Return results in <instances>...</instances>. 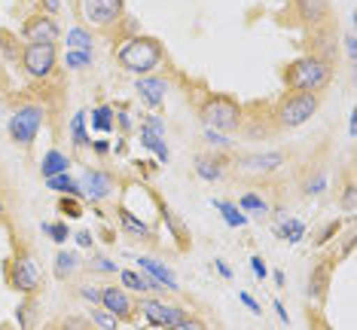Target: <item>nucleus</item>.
<instances>
[{
  "label": "nucleus",
  "mask_w": 357,
  "mask_h": 330,
  "mask_svg": "<svg viewBox=\"0 0 357 330\" xmlns=\"http://www.w3.org/2000/svg\"><path fill=\"white\" fill-rule=\"evenodd\" d=\"M68 50H79V52H95V37L89 28H70L68 31Z\"/></svg>",
  "instance_id": "27"
},
{
  "label": "nucleus",
  "mask_w": 357,
  "mask_h": 330,
  "mask_svg": "<svg viewBox=\"0 0 357 330\" xmlns=\"http://www.w3.org/2000/svg\"><path fill=\"white\" fill-rule=\"evenodd\" d=\"M37 3H40V10H43L46 15H55L61 10V0H37Z\"/></svg>",
  "instance_id": "50"
},
{
  "label": "nucleus",
  "mask_w": 357,
  "mask_h": 330,
  "mask_svg": "<svg viewBox=\"0 0 357 330\" xmlns=\"http://www.w3.org/2000/svg\"><path fill=\"white\" fill-rule=\"evenodd\" d=\"M250 272H254V276H257L259 281H266V278H269V267H266V260H263V257H259V254L250 257Z\"/></svg>",
  "instance_id": "43"
},
{
  "label": "nucleus",
  "mask_w": 357,
  "mask_h": 330,
  "mask_svg": "<svg viewBox=\"0 0 357 330\" xmlns=\"http://www.w3.org/2000/svg\"><path fill=\"white\" fill-rule=\"evenodd\" d=\"M205 141H208V147H217V150H232V141L226 138L223 132H214V128H205Z\"/></svg>",
  "instance_id": "39"
},
{
  "label": "nucleus",
  "mask_w": 357,
  "mask_h": 330,
  "mask_svg": "<svg viewBox=\"0 0 357 330\" xmlns=\"http://www.w3.org/2000/svg\"><path fill=\"white\" fill-rule=\"evenodd\" d=\"M342 208H345V214H354V183H348L342 193Z\"/></svg>",
  "instance_id": "45"
},
{
  "label": "nucleus",
  "mask_w": 357,
  "mask_h": 330,
  "mask_svg": "<svg viewBox=\"0 0 357 330\" xmlns=\"http://www.w3.org/2000/svg\"><path fill=\"white\" fill-rule=\"evenodd\" d=\"M40 230H43V236H50L55 245H64V241L70 239L68 220H43V223H40Z\"/></svg>",
  "instance_id": "30"
},
{
  "label": "nucleus",
  "mask_w": 357,
  "mask_h": 330,
  "mask_svg": "<svg viewBox=\"0 0 357 330\" xmlns=\"http://www.w3.org/2000/svg\"><path fill=\"white\" fill-rule=\"evenodd\" d=\"M89 147H92L95 153H98V156H107V153H110V147H113V144H110L107 138H98V141H92V144H89Z\"/></svg>",
  "instance_id": "51"
},
{
  "label": "nucleus",
  "mask_w": 357,
  "mask_h": 330,
  "mask_svg": "<svg viewBox=\"0 0 357 330\" xmlns=\"http://www.w3.org/2000/svg\"><path fill=\"white\" fill-rule=\"evenodd\" d=\"M345 50H348V59H357V40H354V34H348L345 37Z\"/></svg>",
  "instance_id": "52"
},
{
  "label": "nucleus",
  "mask_w": 357,
  "mask_h": 330,
  "mask_svg": "<svg viewBox=\"0 0 357 330\" xmlns=\"http://www.w3.org/2000/svg\"><path fill=\"white\" fill-rule=\"evenodd\" d=\"M101 309H107L110 315H116L119 321H128L135 315V303L123 285H101Z\"/></svg>",
  "instance_id": "13"
},
{
  "label": "nucleus",
  "mask_w": 357,
  "mask_h": 330,
  "mask_svg": "<svg viewBox=\"0 0 357 330\" xmlns=\"http://www.w3.org/2000/svg\"><path fill=\"white\" fill-rule=\"evenodd\" d=\"M74 239H77L79 248H92V245H95V232H92V230H79Z\"/></svg>",
  "instance_id": "46"
},
{
  "label": "nucleus",
  "mask_w": 357,
  "mask_h": 330,
  "mask_svg": "<svg viewBox=\"0 0 357 330\" xmlns=\"http://www.w3.org/2000/svg\"><path fill=\"white\" fill-rule=\"evenodd\" d=\"M92 59H95V52L68 50V52H64V68H68V70H86V68H92Z\"/></svg>",
  "instance_id": "34"
},
{
  "label": "nucleus",
  "mask_w": 357,
  "mask_h": 330,
  "mask_svg": "<svg viewBox=\"0 0 357 330\" xmlns=\"http://www.w3.org/2000/svg\"><path fill=\"white\" fill-rule=\"evenodd\" d=\"M135 312H141V315L147 318L153 327H159V330L174 327L181 318L190 315L183 306H172V303H165V300H156V297H141V300L135 303Z\"/></svg>",
  "instance_id": "9"
},
{
  "label": "nucleus",
  "mask_w": 357,
  "mask_h": 330,
  "mask_svg": "<svg viewBox=\"0 0 357 330\" xmlns=\"http://www.w3.org/2000/svg\"><path fill=\"white\" fill-rule=\"evenodd\" d=\"M6 217V202H3V196H0V220Z\"/></svg>",
  "instance_id": "56"
},
{
  "label": "nucleus",
  "mask_w": 357,
  "mask_h": 330,
  "mask_svg": "<svg viewBox=\"0 0 357 330\" xmlns=\"http://www.w3.org/2000/svg\"><path fill=\"white\" fill-rule=\"evenodd\" d=\"M22 70L31 80H50L59 68V46L55 43H25L22 46Z\"/></svg>",
  "instance_id": "8"
},
{
  "label": "nucleus",
  "mask_w": 357,
  "mask_h": 330,
  "mask_svg": "<svg viewBox=\"0 0 357 330\" xmlns=\"http://www.w3.org/2000/svg\"><path fill=\"white\" fill-rule=\"evenodd\" d=\"M199 117L205 128H214V132H238L241 123H245V107H241L238 101L232 98V95H223V92H211L205 101H202L199 107Z\"/></svg>",
  "instance_id": "3"
},
{
  "label": "nucleus",
  "mask_w": 357,
  "mask_h": 330,
  "mask_svg": "<svg viewBox=\"0 0 357 330\" xmlns=\"http://www.w3.org/2000/svg\"><path fill=\"white\" fill-rule=\"evenodd\" d=\"M86 269H89V272H101V276H116V272H119V267H116V263H113V260H107V257H101V254L89 257Z\"/></svg>",
  "instance_id": "35"
},
{
  "label": "nucleus",
  "mask_w": 357,
  "mask_h": 330,
  "mask_svg": "<svg viewBox=\"0 0 357 330\" xmlns=\"http://www.w3.org/2000/svg\"><path fill=\"white\" fill-rule=\"evenodd\" d=\"M0 330H13V327H10V324H3V327H0Z\"/></svg>",
  "instance_id": "58"
},
{
  "label": "nucleus",
  "mask_w": 357,
  "mask_h": 330,
  "mask_svg": "<svg viewBox=\"0 0 357 330\" xmlns=\"http://www.w3.org/2000/svg\"><path fill=\"white\" fill-rule=\"evenodd\" d=\"M70 141H74V147H89L92 144V138H89V132H86V110H77L74 114V119H70Z\"/></svg>",
  "instance_id": "28"
},
{
  "label": "nucleus",
  "mask_w": 357,
  "mask_h": 330,
  "mask_svg": "<svg viewBox=\"0 0 357 330\" xmlns=\"http://www.w3.org/2000/svg\"><path fill=\"white\" fill-rule=\"evenodd\" d=\"M119 223H123V230L126 232H135V236H144V239H153V227L147 220H144V217H135L132 211H128V208H119Z\"/></svg>",
  "instance_id": "24"
},
{
  "label": "nucleus",
  "mask_w": 357,
  "mask_h": 330,
  "mask_svg": "<svg viewBox=\"0 0 357 330\" xmlns=\"http://www.w3.org/2000/svg\"><path fill=\"white\" fill-rule=\"evenodd\" d=\"M43 119H46V110L43 104H19L10 117V138L19 144V147H31L37 141L40 128H43Z\"/></svg>",
  "instance_id": "7"
},
{
  "label": "nucleus",
  "mask_w": 357,
  "mask_h": 330,
  "mask_svg": "<svg viewBox=\"0 0 357 330\" xmlns=\"http://www.w3.org/2000/svg\"><path fill=\"white\" fill-rule=\"evenodd\" d=\"M79 297H83V300H89L92 306H98V303H101V287H98V285H83V287H79Z\"/></svg>",
  "instance_id": "44"
},
{
  "label": "nucleus",
  "mask_w": 357,
  "mask_h": 330,
  "mask_svg": "<svg viewBox=\"0 0 357 330\" xmlns=\"http://www.w3.org/2000/svg\"><path fill=\"white\" fill-rule=\"evenodd\" d=\"M144 126L147 128H153V132L156 135H162V138H165V119H162L156 110H150V114H144Z\"/></svg>",
  "instance_id": "42"
},
{
  "label": "nucleus",
  "mask_w": 357,
  "mask_h": 330,
  "mask_svg": "<svg viewBox=\"0 0 357 330\" xmlns=\"http://www.w3.org/2000/svg\"><path fill=\"white\" fill-rule=\"evenodd\" d=\"M137 269L144 272L147 278H153L156 285L162 287V291H181V285H177V278H174V272L165 267V263H159V260H153V257H137Z\"/></svg>",
  "instance_id": "16"
},
{
  "label": "nucleus",
  "mask_w": 357,
  "mask_h": 330,
  "mask_svg": "<svg viewBox=\"0 0 357 330\" xmlns=\"http://www.w3.org/2000/svg\"><path fill=\"white\" fill-rule=\"evenodd\" d=\"M137 138H141V147H147V150H153L156 153V159L159 163H168L172 159V150H168V144H165V138L162 135H156L153 128H147V126H137Z\"/></svg>",
  "instance_id": "19"
},
{
  "label": "nucleus",
  "mask_w": 357,
  "mask_h": 330,
  "mask_svg": "<svg viewBox=\"0 0 357 330\" xmlns=\"http://www.w3.org/2000/svg\"><path fill=\"white\" fill-rule=\"evenodd\" d=\"M275 312H278V318H281V324H290V315H287V309H284V303L281 300H275Z\"/></svg>",
  "instance_id": "54"
},
{
  "label": "nucleus",
  "mask_w": 357,
  "mask_h": 330,
  "mask_svg": "<svg viewBox=\"0 0 357 330\" xmlns=\"http://www.w3.org/2000/svg\"><path fill=\"white\" fill-rule=\"evenodd\" d=\"M294 6H296V15L303 22H308V25H318V22H324L330 15L327 0H294Z\"/></svg>",
  "instance_id": "18"
},
{
  "label": "nucleus",
  "mask_w": 357,
  "mask_h": 330,
  "mask_svg": "<svg viewBox=\"0 0 357 330\" xmlns=\"http://www.w3.org/2000/svg\"><path fill=\"white\" fill-rule=\"evenodd\" d=\"M22 37H25L28 43H59L61 25L55 22V15L37 13V15H28V22L22 25Z\"/></svg>",
  "instance_id": "12"
},
{
  "label": "nucleus",
  "mask_w": 357,
  "mask_h": 330,
  "mask_svg": "<svg viewBox=\"0 0 357 330\" xmlns=\"http://www.w3.org/2000/svg\"><path fill=\"white\" fill-rule=\"evenodd\" d=\"M321 107V95L314 92H290L284 95V98L278 101V107H275V123H278V128H299L305 126L308 119H312L314 114H318Z\"/></svg>",
  "instance_id": "5"
},
{
  "label": "nucleus",
  "mask_w": 357,
  "mask_h": 330,
  "mask_svg": "<svg viewBox=\"0 0 357 330\" xmlns=\"http://www.w3.org/2000/svg\"><path fill=\"white\" fill-rule=\"evenodd\" d=\"M6 281L13 291H19L22 297H31L40 291V267L37 257L28 245H15L13 257L6 260Z\"/></svg>",
  "instance_id": "4"
},
{
  "label": "nucleus",
  "mask_w": 357,
  "mask_h": 330,
  "mask_svg": "<svg viewBox=\"0 0 357 330\" xmlns=\"http://www.w3.org/2000/svg\"><path fill=\"white\" fill-rule=\"evenodd\" d=\"M113 126H119V132H132V128H137L132 114H128V104H119V107H113Z\"/></svg>",
  "instance_id": "36"
},
{
  "label": "nucleus",
  "mask_w": 357,
  "mask_h": 330,
  "mask_svg": "<svg viewBox=\"0 0 357 330\" xmlns=\"http://www.w3.org/2000/svg\"><path fill=\"white\" fill-rule=\"evenodd\" d=\"M333 80V64L324 59V55H303V59L290 61L284 68V86L290 92H314L318 95L321 89H327Z\"/></svg>",
  "instance_id": "2"
},
{
  "label": "nucleus",
  "mask_w": 357,
  "mask_h": 330,
  "mask_svg": "<svg viewBox=\"0 0 357 330\" xmlns=\"http://www.w3.org/2000/svg\"><path fill=\"white\" fill-rule=\"evenodd\" d=\"M211 205L217 208V211L223 214V220H226V227H232V230H241V227H248V220L250 217L241 211L235 202H226V199H211Z\"/></svg>",
  "instance_id": "22"
},
{
  "label": "nucleus",
  "mask_w": 357,
  "mask_h": 330,
  "mask_svg": "<svg viewBox=\"0 0 357 330\" xmlns=\"http://www.w3.org/2000/svg\"><path fill=\"white\" fill-rule=\"evenodd\" d=\"M79 183V193H83V199L89 202H104V199L113 196V190H116V178H113L110 172H101V168H86L83 174L77 178Z\"/></svg>",
  "instance_id": "10"
},
{
  "label": "nucleus",
  "mask_w": 357,
  "mask_h": 330,
  "mask_svg": "<svg viewBox=\"0 0 357 330\" xmlns=\"http://www.w3.org/2000/svg\"><path fill=\"white\" fill-rule=\"evenodd\" d=\"M70 165H74V163H70L68 153L50 150L43 159H40V174H43V181H46V178H55V174H64Z\"/></svg>",
  "instance_id": "20"
},
{
  "label": "nucleus",
  "mask_w": 357,
  "mask_h": 330,
  "mask_svg": "<svg viewBox=\"0 0 357 330\" xmlns=\"http://www.w3.org/2000/svg\"><path fill=\"white\" fill-rule=\"evenodd\" d=\"M238 300H241V303H245V306H248V309H250V312H254V315H259V312H263V309H259V303H257V300H254V297H250L248 291H238Z\"/></svg>",
  "instance_id": "49"
},
{
  "label": "nucleus",
  "mask_w": 357,
  "mask_h": 330,
  "mask_svg": "<svg viewBox=\"0 0 357 330\" xmlns=\"http://www.w3.org/2000/svg\"><path fill=\"white\" fill-rule=\"evenodd\" d=\"M0 77H3V59H0Z\"/></svg>",
  "instance_id": "57"
},
{
  "label": "nucleus",
  "mask_w": 357,
  "mask_h": 330,
  "mask_svg": "<svg viewBox=\"0 0 357 330\" xmlns=\"http://www.w3.org/2000/svg\"><path fill=\"white\" fill-rule=\"evenodd\" d=\"M59 330H92V321H89V318H77V315H70V318L59 321Z\"/></svg>",
  "instance_id": "40"
},
{
  "label": "nucleus",
  "mask_w": 357,
  "mask_h": 330,
  "mask_svg": "<svg viewBox=\"0 0 357 330\" xmlns=\"http://www.w3.org/2000/svg\"><path fill=\"white\" fill-rule=\"evenodd\" d=\"M59 211L64 217H70V220H77V217H83V205H79L77 196H61L59 199Z\"/></svg>",
  "instance_id": "37"
},
{
  "label": "nucleus",
  "mask_w": 357,
  "mask_h": 330,
  "mask_svg": "<svg viewBox=\"0 0 357 330\" xmlns=\"http://www.w3.org/2000/svg\"><path fill=\"white\" fill-rule=\"evenodd\" d=\"M275 236L284 239V241H290V245H299V241L305 239V223L296 220V217H287V214H284L281 223H275Z\"/></svg>",
  "instance_id": "21"
},
{
  "label": "nucleus",
  "mask_w": 357,
  "mask_h": 330,
  "mask_svg": "<svg viewBox=\"0 0 357 330\" xmlns=\"http://www.w3.org/2000/svg\"><path fill=\"white\" fill-rule=\"evenodd\" d=\"M165 330H168V327H165Z\"/></svg>",
  "instance_id": "59"
},
{
  "label": "nucleus",
  "mask_w": 357,
  "mask_h": 330,
  "mask_svg": "<svg viewBox=\"0 0 357 330\" xmlns=\"http://www.w3.org/2000/svg\"><path fill=\"white\" fill-rule=\"evenodd\" d=\"M119 285L126 287V291H135V294H162V287L156 285L153 278H147L141 269H119Z\"/></svg>",
  "instance_id": "17"
},
{
  "label": "nucleus",
  "mask_w": 357,
  "mask_h": 330,
  "mask_svg": "<svg viewBox=\"0 0 357 330\" xmlns=\"http://www.w3.org/2000/svg\"><path fill=\"white\" fill-rule=\"evenodd\" d=\"M308 327H312V330H333V327L327 324V321H324V318L318 315V312H308Z\"/></svg>",
  "instance_id": "47"
},
{
  "label": "nucleus",
  "mask_w": 357,
  "mask_h": 330,
  "mask_svg": "<svg viewBox=\"0 0 357 330\" xmlns=\"http://www.w3.org/2000/svg\"><path fill=\"white\" fill-rule=\"evenodd\" d=\"M284 281H287V276H284V272L278 269V272H275V285H278V287H284Z\"/></svg>",
  "instance_id": "55"
},
{
  "label": "nucleus",
  "mask_w": 357,
  "mask_h": 330,
  "mask_svg": "<svg viewBox=\"0 0 357 330\" xmlns=\"http://www.w3.org/2000/svg\"><path fill=\"white\" fill-rule=\"evenodd\" d=\"M77 15L89 28L110 31L126 19V0H77Z\"/></svg>",
  "instance_id": "6"
},
{
  "label": "nucleus",
  "mask_w": 357,
  "mask_h": 330,
  "mask_svg": "<svg viewBox=\"0 0 357 330\" xmlns=\"http://www.w3.org/2000/svg\"><path fill=\"white\" fill-rule=\"evenodd\" d=\"M92 128L95 132H104V135H110L113 128H116L113 126V107L110 104H101V107L92 110Z\"/></svg>",
  "instance_id": "31"
},
{
  "label": "nucleus",
  "mask_w": 357,
  "mask_h": 330,
  "mask_svg": "<svg viewBox=\"0 0 357 330\" xmlns=\"http://www.w3.org/2000/svg\"><path fill=\"white\" fill-rule=\"evenodd\" d=\"M89 321H92L98 330H119V324H123L116 315H110V312L101 309V306H92V312H89Z\"/></svg>",
  "instance_id": "33"
},
{
  "label": "nucleus",
  "mask_w": 357,
  "mask_h": 330,
  "mask_svg": "<svg viewBox=\"0 0 357 330\" xmlns=\"http://www.w3.org/2000/svg\"><path fill=\"white\" fill-rule=\"evenodd\" d=\"M324 190H327V172H314L312 178L305 181V196H318Z\"/></svg>",
  "instance_id": "38"
},
{
  "label": "nucleus",
  "mask_w": 357,
  "mask_h": 330,
  "mask_svg": "<svg viewBox=\"0 0 357 330\" xmlns=\"http://www.w3.org/2000/svg\"><path fill=\"white\" fill-rule=\"evenodd\" d=\"M37 294L25 297V300L19 303V309H15V321H19V330H34V318H37Z\"/></svg>",
  "instance_id": "26"
},
{
  "label": "nucleus",
  "mask_w": 357,
  "mask_h": 330,
  "mask_svg": "<svg viewBox=\"0 0 357 330\" xmlns=\"http://www.w3.org/2000/svg\"><path fill=\"white\" fill-rule=\"evenodd\" d=\"M135 92L137 98H141L144 104H147L150 110H159L162 104H165V95H168V83L156 74H147V77H137L135 83Z\"/></svg>",
  "instance_id": "14"
},
{
  "label": "nucleus",
  "mask_w": 357,
  "mask_h": 330,
  "mask_svg": "<svg viewBox=\"0 0 357 330\" xmlns=\"http://www.w3.org/2000/svg\"><path fill=\"white\" fill-rule=\"evenodd\" d=\"M196 174H199L202 181L214 183V181H220V178H223V165L217 163L214 156H199V159H196Z\"/></svg>",
  "instance_id": "29"
},
{
  "label": "nucleus",
  "mask_w": 357,
  "mask_h": 330,
  "mask_svg": "<svg viewBox=\"0 0 357 330\" xmlns=\"http://www.w3.org/2000/svg\"><path fill=\"white\" fill-rule=\"evenodd\" d=\"M113 55H116L119 68L128 70V74H135V77L156 74L162 64H165V46L150 34H135V37L119 40V46L113 50Z\"/></svg>",
  "instance_id": "1"
},
{
  "label": "nucleus",
  "mask_w": 357,
  "mask_h": 330,
  "mask_svg": "<svg viewBox=\"0 0 357 330\" xmlns=\"http://www.w3.org/2000/svg\"><path fill=\"white\" fill-rule=\"evenodd\" d=\"M46 187L55 190L59 196H77V199H83V193H79L77 178H70L68 172H64V174H55V178H46Z\"/></svg>",
  "instance_id": "25"
},
{
  "label": "nucleus",
  "mask_w": 357,
  "mask_h": 330,
  "mask_svg": "<svg viewBox=\"0 0 357 330\" xmlns=\"http://www.w3.org/2000/svg\"><path fill=\"white\" fill-rule=\"evenodd\" d=\"M238 208H241V211H245L248 217H250V214H259V217L269 214V202H266L263 196H257V193H245V196L238 199Z\"/></svg>",
  "instance_id": "32"
},
{
  "label": "nucleus",
  "mask_w": 357,
  "mask_h": 330,
  "mask_svg": "<svg viewBox=\"0 0 357 330\" xmlns=\"http://www.w3.org/2000/svg\"><path fill=\"white\" fill-rule=\"evenodd\" d=\"M339 232V220H333V223H327V227H324V232H321V239H318V245H327V241L333 239Z\"/></svg>",
  "instance_id": "48"
},
{
  "label": "nucleus",
  "mask_w": 357,
  "mask_h": 330,
  "mask_svg": "<svg viewBox=\"0 0 357 330\" xmlns=\"http://www.w3.org/2000/svg\"><path fill=\"white\" fill-rule=\"evenodd\" d=\"M77 269H79V257H77L74 251H64V248H61V251L55 254V267H52L55 278H59V281H68Z\"/></svg>",
  "instance_id": "23"
},
{
  "label": "nucleus",
  "mask_w": 357,
  "mask_h": 330,
  "mask_svg": "<svg viewBox=\"0 0 357 330\" xmlns=\"http://www.w3.org/2000/svg\"><path fill=\"white\" fill-rule=\"evenodd\" d=\"M214 269H217V272H220V276H223V278H232V269H229V267H226V260H220V257H217V260H214Z\"/></svg>",
  "instance_id": "53"
},
{
  "label": "nucleus",
  "mask_w": 357,
  "mask_h": 330,
  "mask_svg": "<svg viewBox=\"0 0 357 330\" xmlns=\"http://www.w3.org/2000/svg\"><path fill=\"white\" fill-rule=\"evenodd\" d=\"M168 330H208V324L202 318H196V315H186V318H181L174 327H168Z\"/></svg>",
  "instance_id": "41"
},
{
  "label": "nucleus",
  "mask_w": 357,
  "mask_h": 330,
  "mask_svg": "<svg viewBox=\"0 0 357 330\" xmlns=\"http://www.w3.org/2000/svg\"><path fill=\"white\" fill-rule=\"evenodd\" d=\"M287 163L281 150H269V153H248V156H238L235 163V172L238 174H250V178H266V174H275L278 168Z\"/></svg>",
  "instance_id": "11"
},
{
  "label": "nucleus",
  "mask_w": 357,
  "mask_h": 330,
  "mask_svg": "<svg viewBox=\"0 0 357 330\" xmlns=\"http://www.w3.org/2000/svg\"><path fill=\"white\" fill-rule=\"evenodd\" d=\"M333 267H336V257H330V260H321L318 267L312 269V276H308V297H312V300L318 303V306L327 300L330 278H333Z\"/></svg>",
  "instance_id": "15"
}]
</instances>
